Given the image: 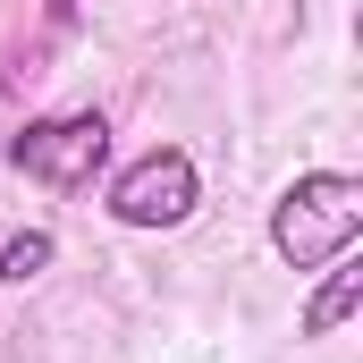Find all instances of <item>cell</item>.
I'll use <instances>...</instances> for the list:
<instances>
[{
	"label": "cell",
	"instance_id": "1",
	"mask_svg": "<svg viewBox=\"0 0 363 363\" xmlns=\"http://www.w3.org/2000/svg\"><path fill=\"white\" fill-rule=\"evenodd\" d=\"M363 237V178L347 169H313L271 203V245L287 271H330L338 254H355Z\"/></svg>",
	"mask_w": 363,
	"mask_h": 363
},
{
	"label": "cell",
	"instance_id": "2",
	"mask_svg": "<svg viewBox=\"0 0 363 363\" xmlns=\"http://www.w3.org/2000/svg\"><path fill=\"white\" fill-rule=\"evenodd\" d=\"M9 161H17L34 186H60V194H77V186H93V178H101V161H110V118H101V110L34 118L26 135H9Z\"/></svg>",
	"mask_w": 363,
	"mask_h": 363
},
{
	"label": "cell",
	"instance_id": "3",
	"mask_svg": "<svg viewBox=\"0 0 363 363\" xmlns=\"http://www.w3.org/2000/svg\"><path fill=\"white\" fill-rule=\"evenodd\" d=\"M194 194H203L194 161H186L178 144H161V152H144L135 169L110 178V220L118 228H178L186 211H194Z\"/></svg>",
	"mask_w": 363,
	"mask_h": 363
},
{
	"label": "cell",
	"instance_id": "4",
	"mask_svg": "<svg viewBox=\"0 0 363 363\" xmlns=\"http://www.w3.org/2000/svg\"><path fill=\"white\" fill-rule=\"evenodd\" d=\"M355 296H363V271L347 262V254H338V262H330V279L313 287V304H304V338H330V330L355 313Z\"/></svg>",
	"mask_w": 363,
	"mask_h": 363
},
{
	"label": "cell",
	"instance_id": "5",
	"mask_svg": "<svg viewBox=\"0 0 363 363\" xmlns=\"http://www.w3.org/2000/svg\"><path fill=\"white\" fill-rule=\"evenodd\" d=\"M51 254H60V245H51V228H26V237H9V245H0V279H9V287H26V279L51 271Z\"/></svg>",
	"mask_w": 363,
	"mask_h": 363
}]
</instances>
